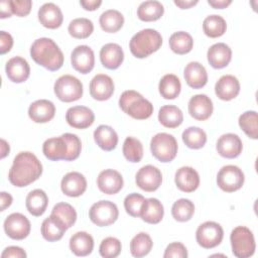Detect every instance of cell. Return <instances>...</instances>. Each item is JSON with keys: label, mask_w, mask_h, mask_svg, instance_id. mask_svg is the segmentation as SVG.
<instances>
[{"label": "cell", "mask_w": 258, "mask_h": 258, "mask_svg": "<svg viewBox=\"0 0 258 258\" xmlns=\"http://www.w3.org/2000/svg\"><path fill=\"white\" fill-rule=\"evenodd\" d=\"M7 78L16 84L25 82L30 75V67L27 60L21 56H14L6 62Z\"/></svg>", "instance_id": "22"}, {"label": "cell", "mask_w": 258, "mask_h": 258, "mask_svg": "<svg viewBox=\"0 0 258 258\" xmlns=\"http://www.w3.org/2000/svg\"><path fill=\"white\" fill-rule=\"evenodd\" d=\"M100 60L103 67L108 70L118 69L124 60L122 47L117 43H106L100 49Z\"/></svg>", "instance_id": "25"}, {"label": "cell", "mask_w": 258, "mask_h": 258, "mask_svg": "<svg viewBox=\"0 0 258 258\" xmlns=\"http://www.w3.org/2000/svg\"><path fill=\"white\" fill-rule=\"evenodd\" d=\"M153 242L151 237L144 232L135 235L130 242V252L132 256L140 258L146 256L152 249Z\"/></svg>", "instance_id": "40"}, {"label": "cell", "mask_w": 258, "mask_h": 258, "mask_svg": "<svg viewBox=\"0 0 258 258\" xmlns=\"http://www.w3.org/2000/svg\"><path fill=\"white\" fill-rule=\"evenodd\" d=\"M9 144L4 139H1V158H5L9 154Z\"/></svg>", "instance_id": "59"}, {"label": "cell", "mask_w": 258, "mask_h": 258, "mask_svg": "<svg viewBox=\"0 0 258 258\" xmlns=\"http://www.w3.org/2000/svg\"><path fill=\"white\" fill-rule=\"evenodd\" d=\"M188 256L185 246L180 242L170 243L163 254L164 258H186Z\"/></svg>", "instance_id": "50"}, {"label": "cell", "mask_w": 258, "mask_h": 258, "mask_svg": "<svg viewBox=\"0 0 258 258\" xmlns=\"http://www.w3.org/2000/svg\"><path fill=\"white\" fill-rule=\"evenodd\" d=\"M198 0H188V1H184V0H174V4L176 6H178L180 9H188L195 5L198 4Z\"/></svg>", "instance_id": "58"}, {"label": "cell", "mask_w": 258, "mask_h": 258, "mask_svg": "<svg viewBox=\"0 0 258 258\" xmlns=\"http://www.w3.org/2000/svg\"><path fill=\"white\" fill-rule=\"evenodd\" d=\"M42 152L44 156L51 161L64 160L69 152V145L62 135L59 137H51L43 142Z\"/></svg>", "instance_id": "26"}, {"label": "cell", "mask_w": 258, "mask_h": 258, "mask_svg": "<svg viewBox=\"0 0 258 258\" xmlns=\"http://www.w3.org/2000/svg\"><path fill=\"white\" fill-rule=\"evenodd\" d=\"M208 3L213 8L223 9V8L228 7L232 3V1L231 0H208Z\"/></svg>", "instance_id": "57"}, {"label": "cell", "mask_w": 258, "mask_h": 258, "mask_svg": "<svg viewBox=\"0 0 258 258\" xmlns=\"http://www.w3.org/2000/svg\"><path fill=\"white\" fill-rule=\"evenodd\" d=\"M68 230L67 226L57 217L50 216L43 220L41 224V235L48 242H55L62 238Z\"/></svg>", "instance_id": "29"}, {"label": "cell", "mask_w": 258, "mask_h": 258, "mask_svg": "<svg viewBox=\"0 0 258 258\" xmlns=\"http://www.w3.org/2000/svg\"><path fill=\"white\" fill-rule=\"evenodd\" d=\"M158 90L161 95L166 100L175 99L181 90V84L179 79L173 74L164 75L159 81Z\"/></svg>", "instance_id": "37"}, {"label": "cell", "mask_w": 258, "mask_h": 258, "mask_svg": "<svg viewBox=\"0 0 258 258\" xmlns=\"http://www.w3.org/2000/svg\"><path fill=\"white\" fill-rule=\"evenodd\" d=\"M158 121L166 128H176L183 121L181 110L174 105H165L159 109Z\"/></svg>", "instance_id": "34"}, {"label": "cell", "mask_w": 258, "mask_h": 258, "mask_svg": "<svg viewBox=\"0 0 258 258\" xmlns=\"http://www.w3.org/2000/svg\"><path fill=\"white\" fill-rule=\"evenodd\" d=\"M48 205V198L44 190L36 188L31 190L25 200V206L29 214L34 217H40L44 214Z\"/></svg>", "instance_id": "32"}, {"label": "cell", "mask_w": 258, "mask_h": 258, "mask_svg": "<svg viewBox=\"0 0 258 258\" xmlns=\"http://www.w3.org/2000/svg\"><path fill=\"white\" fill-rule=\"evenodd\" d=\"M233 254L238 258L251 257L256 249L252 231L244 226L236 227L230 235Z\"/></svg>", "instance_id": "5"}, {"label": "cell", "mask_w": 258, "mask_h": 258, "mask_svg": "<svg viewBox=\"0 0 258 258\" xmlns=\"http://www.w3.org/2000/svg\"><path fill=\"white\" fill-rule=\"evenodd\" d=\"M169 47L176 54H186L194 46V39L191 35L185 31H177L169 37Z\"/></svg>", "instance_id": "38"}, {"label": "cell", "mask_w": 258, "mask_h": 258, "mask_svg": "<svg viewBox=\"0 0 258 258\" xmlns=\"http://www.w3.org/2000/svg\"><path fill=\"white\" fill-rule=\"evenodd\" d=\"M13 14L12 12V7H11V2L7 0H3L0 2V17L1 18H7L11 17Z\"/></svg>", "instance_id": "54"}, {"label": "cell", "mask_w": 258, "mask_h": 258, "mask_svg": "<svg viewBox=\"0 0 258 258\" xmlns=\"http://www.w3.org/2000/svg\"><path fill=\"white\" fill-rule=\"evenodd\" d=\"M70 249L77 256H88L94 249V239L87 232H77L70 239Z\"/></svg>", "instance_id": "31"}, {"label": "cell", "mask_w": 258, "mask_h": 258, "mask_svg": "<svg viewBox=\"0 0 258 258\" xmlns=\"http://www.w3.org/2000/svg\"><path fill=\"white\" fill-rule=\"evenodd\" d=\"M121 249L122 245L119 239L115 237H107L101 242L99 252L104 258H115L120 254Z\"/></svg>", "instance_id": "47"}, {"label": "cell", "mask_w": 258, "mask_h": 258, "mask_svg": "<svg viewBox=\"0 0 258 258\" xmlns=\"http://www.w3.org/2000/svg\"><path fill=\"white\" fill-rule=\"evenodd\" d=\"M0 197H1V211H5L7 208L11 206L13 202V198L10 194L6 191H1Z\"/></svg>", "instance_id": "56"}, {"label": "cell", "mask_w": 258, "mask_h": 258, "mask_svg": "<svg viewBox=\"0 0 258 258\" xmlns=\"http://www.w3.org/2000/svg\"><path fill=\"white\" fill-rule=\"evenodd\" d=\"M227 29V23L225 19L220 15H209L203 22V30L205 34L211 38L222 36Z\"/></svg>", "instance_id": "39"}, {"label": "cell", "mask_w": 258, "mask_h": 258, "mask_svg": "<svg viewBox=\"0 0 258 258\" xmlns=\"http://www.w3.org/2000/svg\"><path fill=\"white\" fill-rule=\"evenodd\" d=\"M12 12L16 16L24 17L30 13L32 7L31 0H10Z\"/></svg>", "instance_id": "51"}, {"label": "cell", "mask_w": 258, "mask_h": 258, "mask_svg": "<svg viewBox=\"0 0 258 258\" xmlns=\"http://www.w3.org/2000/svg\"><path fill=\"white\" fill-rule=\"evenodd\" d=\"M71 62L73 68L83 74H89L95 66V54L93 49L88 45H78L71 54Z\"/></svg>", "instance_id": "13"}, {"label": "cell", "mask_w": 258, "mask_h": 258, "mask_svg": "<svg viewBox=\"0 0 258 258\" xmlns=\"http://www.w3.org/2000/svg\"><path fill=\"white\" fill-rule=\"evenodd\" d=\"M135 182L144 191H155L162 182L161 171L153 165H144L137 171Z\"/></svg>", "instance_id": "12"}, {"label": "cell", "mask_w": 258, "mask_h": 258, "mask_svg": "<svg viewBox=\"0 0 258 258\" xmlns=\"http://www.w3.org/2000/svg\"><path fill=\"white\" fill-rule=\"evenodd\" d=\"M4 231L13 240H23L30 233L29 220L20 213L10 214L4 221Z\"/></svg>", "instance_id": "11"}, {"label": "cell", "mask_w": 258, "mask_h": 258, "mask_svg": "<svg viewBox=\"0 0 258 258\" xmlns=\"http://www.w3.org/2000/svg\"><path fill=\"white\" fill-rule=\"evenodd\" d=\"M183 143L190 149H200L207 142V134L200 127L191 126L186 128L181 135Z\"/></svg>", "instance_id": "41"}, {"label": "cell", "mask_w": 258, "mask_h": 258, "mask_svg": "<svg viewBox=\"0 0 258 258\" xmlns=\"http://www.w3.org/2000/svg\"><path fill=\"white\" fill-rule=\"evenodd\" d=\"M123 177L120 172L114 169H105L97 177L99 189L106 195H115L123 187Z\"/></svg>", "instance_id": "18"}, {"label": "cell", "mask_w": 258, "mask_h": 258, "mask_svg": "<svg viewBox=\"0 0 258 258\" xmlns=\"http://www.w3.org/2000/svg\"><path fill=\"white\" fill-rule=\"evenodd\" d=\"M195 214V205L187 199H179L172 205L171 215L177 222H187Z\"/></svg>", "instance_id": "43"}, {"label": "cell", "mask_w": 258, "mask_h": 258, "mask_svg": "<svg viewBox=\"0 0 258 258\" xmlns=\"http://www.w3.org/2000/svg\"><path fill=\"white\" fill-rule=\"evenodd\" d=\"M41 173L42 164L38 158L32 152L22 151L14 157L8 179L14 186L23 187L37 180Z\"/></svg>", "instance_id": "1"}, {"label": "cell", "mask_w": 258, "mask_h": 258, "mask_svg": "<svg viewBox=\"0 0 258 258\" xmlns=\"http://www.w3.org/2000/svg\"><path fill=\"white\" fill-rule=\"evenodd\" d=\"M66 120L73 128L86 129L94 123L95 114L86 106H74L68 109Z\"/></svg>", "instance_id": "14"}, {"label": "cell", "mask_w": 258, "mask_h": 258, "mask_svg": "<svg viewBox=\"0 0 258 258\" xmlns=\"http://www.w3.org/2000/svg\"><path fill=\"white\" fill-rule=\"evenodd\" d=\"M94 140L101 149L111 151L118 144V135L111 126L100 125L94 131Z\"/></svg>", "instance_id": "30"}, {"label": "cell", "mask_w": 258, "mask_h": 258, "mask_svg": "<svg viewBox=\"0 0 258 258\" xmlns=\"http://www.w3.org/2000/svg\"><path fill=\"white\" fill-rule=\"evenodd\" d=\"M40 24L49 29L58 28L62 24L63 16L60 8L54 3H44L37 13Z\"/></svg>", "instance_id": "21"}, {"label": "cell", "mask_w": 258, "mask_h": 258, "mask_svg": "<svg viewBox=\"0 0 258 258\" xmlns=\"http://www.w3.org/2000/svg\"><path fill=\"white\" fill-rule=\"evenodd\" d=\"M183 76L186 84L192 89H201L208 83V73L198 61L188 62L184 68Z\"/></svg>", "instance_id": "28"}, {"label": "cell", "mask_w": 258, "mask_h": 258, "mask_svg": "<svg viewBox=\"0 0 258 258\" xmlns=\"http://www.w3.org/2000/svg\"><path fill=\"white\" fill-rule=\"evenodd\" d=\"M62 137L66 139V141L68 142L69 145V152L67 157L64 158L66 161H73L75 159H77L80 154H81V150H82V143L80 138L73 133H64L62 134Z\"/></svg>", "instance_id": "49"}, {"label": "cell", "mask_w": 258, "mask_h": 258, "mask_svg": "<svg viewBox=\"0 0 258 258\" xmlns=\"http://www.w3.org/2000/svg\"><path fill=\"white\" fill-rule=\"evenodd\" d=\"M119 217L117 206L110 201H99L89 210L90 220L99 227H107L114 224Z\"/></svg>", "instance_id": "8"}, {"label": "cell", "mask_w": 258, "mask_h": 258, "mask_svg": "<svg viewBox=\"0 0 258 258\" xmlns=\"http://www.w3.org/2000/svg\"><path fill=\"white\" fill-rule=\"evenodd\" d=\"M30 56L39 66L54 72L63 64V53L58 45L48 37H41L31 44Z\"/></svg>", "instance_id": "2"}, {"label": "cell", "mask_w": 258, "mask_h": 258, "mask_svg": "<svg viewBox=\"0 0 258 258\" xmlns=\"http://www.w3.org/2000/svg\"><path fill=\"white\" fill-rule=\"evenodd\" d=\"M114 82L111 77L105 74L96 75L90 83V94L97 101H106L114 93Z\"/></svg>", "instance_id": "15"}, {"label": "cell", "mask_w": 258, "mask_h": 258, "mask_svg": "<svg viewBox=\"0 0 258 258\" xmlns=\"http://www.w3.org/2000/svg\"><path fill=\"white\" fill-rule=\"evenodd\" d=\"M60 188L61 191L68 197H80L87 189V179L78 171L68 172L61 179Z\"/></svg>", "instance_id": "19"}, {"label": "cell", "mask_w": 258, "mask_h": 258, "mask_svg": "<svg viewBox=\"0 0 258 258\" xmlns=\"http://www.w3.org/2000/svg\"><path fill=\"white\" fill-rule=\"evenodd\" d=\"M244 180L245 176L242 169L236 165H225L217 174V184L226 192H233L240 189L244 184Z\"/></svg>", "instance_id": "10"}, {"label": "cell", "mask_w": 258, "mask_h": 258, "mask_svg": "<svg viewBox=\"0 0 258 258\" xmlns=\"http://www.w3.org/2000/svg\"><path fill=\"white\" fill-rule=\"evenodd\" d=\"M216 149L218 153L225 158H236L238 157L243 149L242 140L234 133H226L219 137Z\"/></svg>", "instance_id": "16"}, {"label": "cell", "mask_w": 258, "mask_h": 258, "mask_svg": "<svg viewBox=\"0 0 258 258\" xmlns=\"http://www.w3.org/2000/svg\"><path fill=\"white\" fill-rule=\"evenodd\" d=\"M215 93L219 99L231 101L239 95L240 83L238 79L232 75L222 76L215 85Z\"/></svg>", "instance_id": "24"}, {"label": "cell", "mask_w": 258, "mask_h": 258, "mask_svg": "<svg viewBox=\"0 0 258 258\" xmlns=\"http://www.w3.org/2000/svg\"><path fill=\"white\" fill-rule=\"evenodd\" d=\"M161 44V34L155 29L146 28L132 36L129 42V48L135 57L144 58L157 51Z\"/></svg>", "instance_id": "4"}, {"label": "cell", "mask_w": 258, "mask_h": 258, "mask_svg": "<svg viewBox=\"0 0 258 258\" xmlns=\"http://www.w3.org/2000/svg\"><path fill=\"white\" fill-rule=\"evenodd\" d=\"M224 237L222 226L216 222L208 221L201 224L196 232L198 244L205 249H212L221 244Z\"/></svg>", "instance_id": "9"}, {"label": "cell", "mask_w": 258, "mask_h": 258, "mask_svg": "<svg viewBox=\"0 0 258 258\" xmlns=\"http://www.w3.org/2000/svg\"><path fill=\"white\" fill-rule=\"evenodd\" d=\"M238 123L248 137L252 139L258 138V115L256 111L244 112L240 115Z\"/></svg>", "instance_id": "45"}, {"label": "cell", "mask_w": 258, "mask_h": 258, "mask_svg": "<svg viewBox=\"0 0 258 258\" xmlns=\"http://www.w3.org/2000/svg\"><path fill=\"white\" fill-rule=\"evenodd\" d=\"M177 141L168 133H157L150 141V150L152 155L161 162L172 161L177 153Z\"/></svg>", "instance_id": "6"}, {"label": "cell", "mask_w": 258, "mask_h": 258, "mask_svg": "<svg viewBox=\"0 0 258 258\" xmlns=\"http://www.w3.org/2000/svg\"><path fill=\"white\" fill-rule=\"evenodd\" d=\"M51 215L57 217L67 228H71L77 221V212L73 206L68 203H58L56 204L51 211Z\"/></svg>", "instance_id": "46"}, {"label": "cell", "mask_w": 258, "mask_h": 258, "mask_svg": "<svg viewBox=\"0 0 258 258\" xmlns=\"http://www.w3.org/2000/svg\"><path fill=\"white\" fill-rule=\"evenodd\" d=\"M13 46V38L11 34L6 31H0V53L5 54L10 51Z\"/></svg>", "instance_id": "53"}, {"label": "cell", "mask_w": 258, "mask_h": 258, "mask_svg": "<svg viewBox=\"0 0 258 258\" xmlns=\"http://www.w3.org/2000/svg\"><path fill=\"white\" fill-rule=\"evenodd\" d=\"M164 13V7L159 1H144L137 8V17L145 22L156 21Z\"/></svg>", "instance_id": "35"}, {"label": "cell", "mask_w": 258, "mask_h": 258, "mask_svg": "<svg viewBox=\"0 0 258 258\" xmlns=\"http://www.w3.org/2000/svg\"><path fill=\"white\" fill-rule=\"evenodd\" d=\"M53 91L58 100L61 102L71 103L82 98L83 84L74 76L63 75L55 81Z\"/></svg>", "instance_id": "7"}, {"label": "cell", "mask_w": 258, "mask_h": 258, "mask_svg": "<svg viewBox=\"0 0 258 258\" xmlns=\"http://www.w3.org/2000/svg\"><path fill=\"white\" fill-rule=\"evenodd\" d=\"M70 35L78 39L88 38L94 31L93 22L85 17L76 18L72 20L68 27Z\"/></svg>", "instance_id": "42"}, {"label": "cell", "mask_w": 258, "mask_h": 258, "mask_svg": "<svg viewBox=\"0 0 258 258\" xmlns=\"http://www.w3.org/2000/svg\"><path fill=\"white\" fill-rule=\"evenodd\" d=\"M99 23L105 32L115 33L122 28L124 24V16L118 10L109 9L101 14Z\"/></svg>", "instance_id": "36"}, {"label": "cell", "mask_w": 258, "mask_h": 258, "mask_svg": "<svg viewBox=\"0 0 258 258\" xmlns=\"http://www.w3.org/2000/svg\"><path fill=\"white\" fill-rule=\"evenodd\" d=\"M164 215V209L162 204L155 198L145 199L140 218L148 224H158Z\"/></svg>", "instance_id": "33"}, {"label": "cell", "mask_w": 258, "mask_h": 258, "mask_svg": "<svg viewBox=\"0 0 258 258\" xmlns=\"http://www.w3.org/2000/svg\"><path fill=\"white\" fill-rule=\"evenodd\" d=\"M119 107L124 113L137 120H145L153 113L151 102L134 90H127L121 94Z\"/></svg>", "instance_id": "3"}, {"label": "cell", "mask_w": 258, "mask_h": 258, "mask_svg": "<svg viewBox=\"0 0 258 258\" xmlns=\"http://www.w3.org/2000/svg\"><path fill=\"white\" fill-rule=\"evenodd\" d=\"M187 108L189 115L199 121H205L209 119L214 110L212 100L205 94H198L192 96L188 101Z\"/></svg>", "instance_id": "17"}, {"label": "cell", "mask_w": 258, "mask_h": 258, "mask_svg": "<svg viewBox=\"0 0 258 258\" xmlns=\"http://www.w3.org/2000/svg\"><path fill=\"white\" fill-rule=\"evenodd\" d=\"M123 155L129 161L137 163L141 161L143 157V146L142 143L135 137L129 136L123 143Z\"/></svg>", "instance_id": "44"}, {"label": "cell", "mask_w": 258, "mask_h": 258, "mask_svg": "<svg viewBox=\"0 0 258 258\" xmlns=\"http://www.w3.org/2000/svg\"><path fill=\"white\" fill-rule=\"evenodd\" d=\"M26 256V252L18 246L6 247L1 254L2 258H25Z\"/></svg>", "instance_id": "52"}, {"label": "cell", "mask_w": 258, "mask_h": 258, "mask_svg": "<svg viewBox=\"0 0 258 258\" xmlns=\"http://www.w3.org/2000/svg\"><path fill=\"white\" fill-rule=\"evenodd\" d=\"M174 181L178 189L183 192H192L200 185V175L190 166H182L176 170Z\"/></svg>", "instance_id": "23"}, {"label": "cell", "mask_w": 258, "mask_h": 258, "mask_svg": "<svg viewBox=\"0 0 258 258\" xmlns=\"http://www.w3.org/2000/svg\"><path fill=\"white\" fill-rule=\"evenodd\" d=\"M145 201V198L142 195L132 192L126 196L124 199V208L126 213L134 218L140 217L141 209L143 206V203Z\"/></svg>", "instance_id": "48"}, {"label": "cell", "mask_w": 258, "mask_h": 258, "mask_svg": "<svg viewBox=\"0 0 258 258\" xmlns=\"http://www.w3.org/2000/svg\"><path fill=\"white\" fill-rule=\"evenodd\" d=\"M209 63L214 69H223L227 67L232 59V50L224 42L213 44L207 52Z\"/></svg>", "instance_id": "27"}, {"label": "cell", "mask_w": 258, "mask_h": 258, "mask_svg": "<svg viewBox=\"0 0 258 258\" xmlns=\"http://www.w3.org/2000/svg\"><path fill=\"white\" fill-rule=\"evenodd\" d=\"M80 4L85 10L94 11L101 6L102 1L101 0H81Z\"/></svg>", "instance_id": "55"}, {"label": "cell", "mask_w": 258, "mask_h": 258, "mask_svg": "<svg viewBox=\"0 0 258 258\" xmlns=\"http://www.w3.org/2000/svg\"><path fill=\"white\" fill-rule=\"evenodd\" d=\"M55 114L54 104L46 99H40L30 104L28 116L35 123H47Z\"/></svg>", "instance_id": "20"}]
</instances>
